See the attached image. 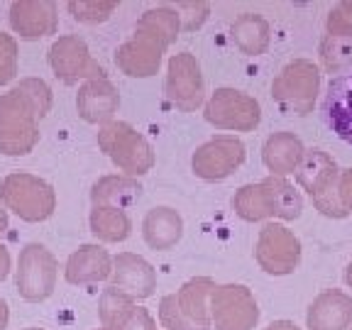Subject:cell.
Here are the masks:
<instances>
[{
  "instance_id": "cell-22",
  "label": "cell",
  "mask_w": 352,
  "mask_h": 330,
  "mask_svg": "<svg viewBox=\"0 0 352 330\" xmlns=\"http://www.w3.org/2000/svg\"><path fill=\"white\" fill-rule=\"evenodd\" d=\"M320 110L325 125L340 140L352 144V72L328 83Z\"/></svg>"
},
{
  "instance_id": "cell-33",
  "label": "cell",
  "mask_w": 352,
  "mask_h": 330,
  "mask_svg": "<svg viewBox=\"0 0 352 330\" xmlns=\"http://www.w3.org/2000/svg\"><path fill=\"white\" fill-rule=\"evenodd\" d=\"M17 76V39L0 30V86Z\"/></svg>"
},
{
  "instance_id": "cell-36",
  "label": "cell",
  "mask_w": 352,
  "mask_h": 330,
  "mask_svg": "<svg viewBox=\"0 0 352 330\" xmlns=\"http://www.w3.org/2000/svg\"><path fill=\"white\" fill-rule=\"evenodd\" d=\"M338 196L340 204L347 213H352V166L350 169H340V184H338Z\"/></svg>"
},
{
  "instance_id": "cell-29",
  "label": "cell",
  "mask_w": 352,
  "mask_h": 330,
  "mask_svg": "<svg viewBox=\"0 0 352 330\" xmlns=\"http://www.w3.org/2000/svg\"><path fill=\"white\" fill-rule=\"evenodd\" d=\"M320 61H323V69L330 74L345 72L352 66V37H333V34H325L320 39L318 47Z\"/></svg>"
},
{
  "instance_id": "cell-2",
  "label": "cell",
  "mask_w": 352,
  "mask_h": 330,
  "mask_svg": "<svg viewBox=\"0 0 352 330\" xmlns=\"http://www.w3.org/2000/svg\"><path fill=\"white\" fill-rule=\"evenodd\" d=\"M210 276H193L176 294L160 301V323L164 330H210V296L215 292Z\"/></svg>"
},
{
  "instance_id": "cell-20",
  "label": "cell",
  "mask_w": 352,
  "mask_h": 330,
  "mask_svg": "<svg viewBox=\"0 0 352 330\" xmlns=\"http://www.w3.org/2000/svg\"><path fill=\"white\" fill-rule=\"evenodd\" d=\"M311 330H347L352 325V296L340 289H328L311 301L306 311Z\"/></svg>"
},
{
  "instance_id": "cell-9",
  "label": "cell",
  "mask_w": 352,
  "mask_h": 330,
  "mask_svg": "<svg viewBox=\"0 0 352 330\" xmlns=\"http://www.w3.org/2000/svg\"><path fill=\"white\" fill-rule=\"evenodd\" d=\"M56 274H59V262L54 252L47 250L39 242H28L20 250L15 270V286L25 301L39 303L54 294Z\"/></svg>"
},
{
  "instance_id": "cell-34",
  "label": "cell",
  "mask_w": 352,
  "mask_h": 330,
  "mask_svg": "<svg viewBox=\"0 0 352 330\" xmlns=\"http://www.w3.org/2000/svg\"><path fill=\"white\" fill-rule=\"evenodd\" d=\"M176 12L182 17V30L184 32H193L208 20L210 15V6L208 3H179Z\"/></svg>"
},
{
  "instance_id": "cell-13",
  "label": "cell",
  "mask_w": 352,
  "mask_h": 330,
  "mask_svg": "<svg viewBox=\"0 0 352 330\" xmlns=\"http://www.w3.org/2000/svg\"><path fill=\"white\" fill-rule=\"evenodd\" d=\"M248 160V147L235 135H215L208 142L196 147L191 157V169L204 182H223L235 174Z\"/></svg>"
},
{
  "instance_id": "cell-39",
  "label": "cell",
  "mask_w": 352,
  "mask_h": 330,
  "mask_svg": "<svg viewBox=\"0 0 352 330\" xmlns=\"http://www.w3.org/2000/svg\"><path fill=\"white\" fill-rule=\"evenodd\" d=\"M8 320H10V308H8L6 298H0V330L8 328Z\"/></svg>"
},
{
  "instance_id": "cell-42",
  "label": "cell",
  "mask_w": 352,
  "mask_h": 330,
  "mask_svg": "<svg viewBox=\"0 0 352 330\" xmlns=\"http://www.w3.org/2000/svg\"><path fill=\"white\" fill-rule=\"evenodd\" d=\"M22 330H47V328H37V325H30V328H22Z\"/></svg>"
},
{
  "instance_id": "cell-35",
  "label": "cell",
  "mask_w": 352,
  "mask_h": 330,
  "mask_svg": "<svg viewBox=\"0 0 352 330\" xmlns=\"http://www.w3.org/2000/svg\"><path fill=\"white\" fill-rule=\"evenodd\" d=\"M118 330H157V320L152 318V314L144 306H135Z\"/></svg>"
},
{
  "instance_id": "cell-1",
  "label": "cell",
  "mask_w": 352,
  "mask_h": 330,
  "mask_svg": "<svg viewBox=\"0 0 352 330\" xmlns=\"http://www.w3.org/2000/svg\"><path fill=\"white\" fill-rule=\"evenodd\" d=\"M232 210L248 223L259 220H296L303 213V196L286 179L267 176L257 184H245L232 196Z\"/></svg>"
},
{
  "instance_id": "cell-23",
  "label": "cell",
  "mask_w": 352,
  "mask_h": 330,
  "mask_svg": "<svg viewBox=\"0 0 352 330\" xmlns=\"http://www.w3.org/2000/svg\"><path fill=\"white\" fill-rule=\"evenodd\" d=\"M184 235V218L171 206H157L147 210L142 220V237L149 248L157 252H166L182 240Z\"/></svg>"
},
{
  "instance_id": "cell-37",
  "label": "cell",
  "mask_w": 352,
  "mask_h": 330,
  "mask_svg": "<svg viewBox=\"0 0 352 330\" xmlns=\"http://www.w3.org/2000/svg\"><path fill=\"white\" fill-rule=\"evenodd\" d=\"M10 252H8L6 242L0 240V281L6 279L8 274H10Z\"/></svg>"
},
{
  "instance_id": "cell-21",
  "label": "cell",
  "mask_w": 352,
  "mask_h": 330,
  "mask_svg": "<svg viewBox=\"0 0 352 330\" xmlns=\"http://www.w3.org/2000/svg\"><path fill=\"white\" fill-rule=\"evenodd\" d=\"M303 157H306V147H303L301 138L289 130L272 132L262 144V162L270 176L286 179L289 174H296Z\"/></svg>"
},
{
  "instance_id": "cell-19",
  "label": "cell",
  "mask_w": 352,
  "mask_h": 330,
  "mask_svg": "<svg viewBox=\"0 0 352 330\" xmlns=\"http://www.w3.org/2000/svg\"><path fill=\"white\" fill-rule=\"evenodd\" d=\"M110 274H113V257L103 245H94V242L74 250L64 267L66 281L76 286L98 284L110 279Z\"/></svg>"
},
{
  "instance_id": "cell-30",
  "label": "cell",
  "mask_w": 352,
  "mask_h": 330,
  "mask_svg": "<svg viewBox=\"0 0 352 330\" xmlns=\"http://www.w3.org/2000/svg\"><path fill=\"white\" fill-rule=\"evenodd\" d=\"M116 8L118 3H113V0H72V3H66V10L72 12L74 20L86 22V25L105 22L116 12Z\"/></svg>"
},
{
  "instance_id": "cell-31",
  "label": "cell",
  "mask_w": 352,
  "mask_h": 330,
  "mask_svg": "<svg viewBox=\"0 0 352 330\" xmlns=\"http://www.w3.org/2000/svg\"><path fill=\"white\" fill-rule=\"evenodd\" d=\"M17 88H20L22 94L28 96L30 100H32V105L37 108L39 118H47L52 110V103H54V96H52V88L47 81H42V78L37 76H28V78H20V83H15Z\"/></svg>"
},
{
  "instance_id": "cell-8",
  "label": "cell",
  "mask_w": 352,
  "mask_h": 330,
  "mask_svg": "<svg viewBox=\"0 0 352 330\" xmlns=\"http://www.w3.org/2000/svg\"><path fill=\"white\" fill-rule=\"evenodd\" d=\"M204 118L215 130L252 132L262 122V108L254 96L237 88H215L204 105Z\"/></svg>"
},
{
  "instance_id": "cell-5",
  "label": "cell",
  "mask_w": 352,
  "mask_h": 330,
  "mask_svg": "<svg viewBox=\"0 0 352 330\" xmlns=\"http://www.w3.org/2000/svg\"><path fill=\"white\" fill-rule=\"evenodd\" d=\"M98 147L125 176H144L154 166V149L130 122L113 120L98 130Z\"/></svg>"
},
{
  "instance_id": "cell-38",
  "label": "cell",
  "mask_w": 352,
  "mask_h": 330,
  "mask_svg": "<svg viewBox=\"0 0 352 330\" xmlns=\"http://www.w3.org/2000/svg\"><path fill=\"white\" fill-rule=\"evenodd\" d=\"M264 330H301L294 320H274V323H270Z\"/></svg>"
},
{
  "instance_id": "cell-14",
  "label": "cell",
  "mask_w": 352,
  "mask_h": 330,
  "mask_svg": "<svg viewBox=\"0 0 352 330\" xmlns=\"http://www.w3.org/2000/svg\"><path fill=\"white\" fill-rule=\"evenodd\" d=\"M164 96L171 105H176L184 113H193L201 105H206V81L196 54L179 52L171 56L166 64Z\"/></svg>"
},
{
  "instance_id": "cell-27",
  "label": "cell",
  "mask_w": 352,
  "mask_h": 330,
  "mask_svg": "<svg viewBox=\"0 0 352 330\" xmlns=\"http://www.w3.org/2000/svg\"><path fill=\"white\" fill-rule=\"evenodd\" d=\"M88 226L91 232L98 237L100 242H122L130 237L132 220L127 210L113 208V206H94L91 215H88Z\"/></svg>"
},
{
  "instance_id": "cell-18",
  "label": "cell",
  "mask_w": 352,
  "mask_h": 330,
  "mask_svg": "<svg viewBox=\"0 0 352 330\" xmlns=\"http://www.w3.org/2000/svg\"><path fill=\"white\" fill-rule=\"evenodd\" d=\"M120 108V94L118 86L110 78H94L83 81L76 94L78 116L91 125H108L116 120V113Z\"/></svg>"
},
{
  "instance_id": "cell-6",
  "label": "cell",
  "mask_w": 352,
  "mask_h": 330,
  "mask_svg": "<svg viewBox=\"0 0 352 330\" xmlns=\"http://www.w3.org/2000/svg\"><path fill=\"white\" fill-rule=\"evenodd\" d=\"M0 201L25 223H42L56 208V191L30 171H12L0 182Z\"/></svg>"
},
{
  "instance_id": "cell-41",
  "label": "cell",
  "mask_w": 352,
  "mask_h": 330,
  "mask_svg": "<svg viewBox=\"0 0 352 330\" xmlns=\"http://www.w3.org/2000/svg\"><path fill=\"white\" fill-rule=\"evenodd\" d=\"M345 284H347V286H350V289H352V262L347 264V270H345Z\"/></svg>"
},
{
  "instance_id": "cell-44",
  "label": "cell",
  "mask_w": 352,
  "mask_h": 330,
  "mask_svg": "<svg viewBox=\"0 0 352 330\" xmlns=\"http://www.w3.org/2000/svg\"><path fill=\"white\" fill-rule=\"evenodd\" d=\"M350 330H352V328H350Z\"/></svg>"
},
{
  "instance_id": "cell-16",
  "label": "cell",
  "mask_w": 352,
  "mask_h": 330,
  "mask_svg": "<svg viewBox=\"0 0 352 330\" xmlns=\"http://www.w3.org/2000/svg\"><path fill=\"white\" fill-rule=\"evenodd\" d=\"M110 286L120 289L122 294L132 296L135 301L154 296L157 292V272L144 257L135 252H118L113 257V274Z\"/></svg>"
},
{
  "instance_id": "cell-26",
  "label": "cell",
  "mask_w": 352,
  "mask_h": 330,
  "mask_svg": "<svg viewBox=\"0 0 352 330\" xmlns=\"http://www.w3.org/2000/svg\"><path fill=\"white\" fill-rule=\"evenodd\" d=\"M135 32H142L147 37L157 39L160 44H164L169 50L171 44L179 39V32H182V17L176 12V8L169 6H157L149 8L140 15L138 25H135Z\"/></svg>"
},
{
  "instance_id": "cell-3",
  "label": "cell",
  "mask_w": 352,
  "mask_h": 330,
  "mask_svg": "<svg viewBox=\"0 0 352 330\" xmlns=\"http://www.w3.org/2000/svg\"><path fill=\"white\" fill-rule=\"evenodd\" d=\"M39 113L32 100L12 86L0 96V154L25 157L39 142Z\"/></svg>"
},
{
  "instance_id": "cell-12",
  "label": "cell",
  "mask_w": 352,
  "mask_h": 330,
  "mask_svg": "<svg viewBox=\"0 0 352 330\" xmlns=\"http://www.w3.org/2000/svg\"><path fill=\"white\" fill-rule=\"evenodd\" d=\"M254 259L259 270L272 276H286L301 264V240L281 223H267L259 230Z\"/></svg>"
},
{
  "instance_id": "cell-25",
  "label": "cell",
  "mask_w": 352,
  "mask_h": 330,
  "mask_svg": "<svg viewBox=\"0 0 352 330\" xmlns=\"http://www.w3.org/2000/svg\"><path fill=\"white\" fill-rule=\"evenodd\" d=\"M142 193L138 179L125 174H108L100 176L91 188V204L94 206H113V208L127 210Z\"/></svg>"
},
{
  "instance_id": "cell-17",
  "label": "cell",
  "mask_w": 352,
  "mask_h": 330,
  "mask_svg": "<svg viewBox=\"0 0 352 330\" xmlns=\"http://www.w3.org/2000/svg\"><path fill=\"white\" fill-rule=\"evenodd\" d=\"M10 28L22 39H39L56 34L59 30V15L56 3L52 0H15L10 6Z\"/></svg>"
},
{
  "instance_id": "cell-32",
  "label": "cell",
  "mask_w": 352,
  "mask_h": 330,
  "mask_svg": "<svg viewBox=\"0 0 352 330\" xmlns=\"http://www.w3.org/2000/svg\"><path fill=\"white\" fill-rule=\"evenodd\" d=\"M325 34L352 37V0H342L330 8L328 17H325Z\"/></svg>"
},
{
  "instance_id": "cell-43",
  "label": "cell",
  "mask_w": 352,
  "mask_h": 330,
  "mask_svg": "<svg viewBox=\"0 0 352 330\" xmlns=\"http://www.w3.org/2000/svg\"><path fill=\"white\" fill-rule=\"evenodd\" d=\"M94 330H110V328H94Z\"/></svg>"
},
{
  "instance_id": "cell-7",
  "label": "cell",
  "mask_w": 352,
  "mask_h": 330,
  "mask_svg": "<svg viewBox=\"0 0 352 330\" xmlns=\"http://www.w3.org/2000/svg\"><path fill=\"white\" fill-rule=\"evenodd\" d=\"M320 94V69L311 59H294L272 81V98L286 116H308L314 113Z\"/></svg>"
},
{
  "instance_id": "cell-11",
  "label": "cell",
  "mask_w": 352,
  "mask_h": 330,
  "mask_svg": "<svg viewBox=\"0 0 352 330\" xmlns=\"http://www.w3.org/2000/svg\"><path fill=\"white\" fill-rule=\"evenodd\" d=\"M210 323L215 330H254L259 306L245 284H218L210 296Z\"/></svg>"
},
{
  "instance_id": "cell-4",
  "label": "cell",
  "mask_w": 352,
  "mask_h": 330,
  "mask_svg": "<svg viewBox=\"0 0 352 330\" xmlns=\"http://www.w3.org/2000/svg\"><path fill=\"white\" fill-rule=\"evenodd\" d=\"M296 184L311 196L316 210L325 218H347V210L342 208L340 196H338V184H340V169H338L336 160L330 157L325 149L314 147L306 149L301 166H298Z\"/></svg>"
},
{
  "instance_id": "cell-10",
  "label": "cell",
  "mask_w": 352,
  "mask_h": 330,
  "mask_svg": "<svg viewBox=\"0 0 352 330\" xmlns=\"http://www.w3.org/2000/svg\"><path fill=\"white\" fill-rule=\"evenodd\" d=\"M50 66L54 76L66 86H74L78 81H94V78H108L105 69L91 56L86 39L78 34H64L56 37L50 47Z\"/></svg>"
},
{
  "instance_id": "cell-40",
  "label": "cell",
  "mask_w": 352,
  "mask_h": 330,
  "mask_svg": "<svg viewBox=\"0 0 352 330\" xmlns=\"http://www.w3.org/2000/svg\"><path fill=\"white\" fill-rule=\"evenodd\" d=\"M8 230V208L3 206V201H0V235Z\"/></svg>"
},
{
  "instance_id": "cell-15",
  "label": "cell",
  "mask_w": 352,
  "mask_h": 330,
  "mask_svg": "<svg viewBox=\"0 0 352 330\" xmlns=\"http://www.w3.org/2000/svg\"><path fill=\"white\" fill-rule=\"evenodd\" d=\"M164 52L166 47L157 39L142 32H132V37L116 50V66L130 78H149L160 74Z\"/></svg>"
},
{
  "instance_id": "cell-24",
  "label": "cell",
  "mask_w": 352,
  "mask_h": 330,
  "mask_svg": "<svg viewBox=\"0 0 352 330\" xmlns=\"http://www.w3.org/2000/svg\"><path fill=\"white\" fill-rule=\"evenodd\" d=\"M230 39L242 54L259 56L270 50L272 28L259 12H242L230 25Z\"/></svg>"
},
{
  "instance_id": "cell-28",
  "label": "cell",
  "mask_w": 352,
  "mask_h": 330,
  "mask_svg": "<svg viewBox=\"0 0 352 330\" xmlns=\"http://www.w3.org/2000/svg\"><path fill=\"white\" fill-rule=\"evenodd\" d=\"M135 306H138V301L132 296H127V294H122L116 286L103 289V294L98 298V318L103 323V328L118 330Z\"/></svg>"
}]
</instances>
